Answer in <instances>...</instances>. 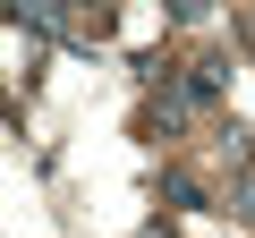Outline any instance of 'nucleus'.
Instances as JSON below:
<instances>
[{"mask_svg":"<svg viewBox=\"0 0 255 238\" xmlns=\"http://www.w3.org/2000/svg\"><path fill=\"white\" fill-rule=\"evenodd\" d=\"M221 77H230V51H196V60H187V94H196L204 111L221 102Z\"/></svg>","mask_w":255,"mask_h":238,"instance_id":"f257e3e1","label":"nucleus"},{"mask_svg":"<svg viewBox=\"0 0 255 238\" xmlns=\"http://www.w3.org/2000/svg\"><path fill=\"white\" fill-rule=\"evenodd\" d=\"M221 213H238V221H255V170H238V179H230V204H221Z\"/></svg>","mask_w":255,"mask_h":238,"instance_id":"f03ea898","label":"nucleus"}]
</instances>
